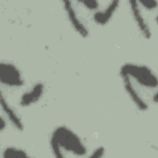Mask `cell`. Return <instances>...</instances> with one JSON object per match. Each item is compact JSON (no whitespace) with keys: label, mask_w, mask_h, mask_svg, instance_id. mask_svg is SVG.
<instances>
[{"label":"cell","mask_w":158,"mask_h":158,"mask_svg":"<svg viewBox=\"0 0 158 158\" xmlns=\"http://www.w3.org/2000/svg\"><path fill=\"white\" fill-rule=\"evenodd\" d=\"M0 82L2 85L10 88H19L24 85V80L19 69L7 61L1 62Z\"/></svg>","instance_id":"cell-4"},{"label":"cell","mask_w":158,"mask_h":158,"mask_svg":"<svg viewBox=\"0 0 158 158\" xmlns=\"http://www.w3.org/2000/svg\"><path fill=\"white\" fill-rule=\"evenodd\" d=\"M128 4L131 17L141 35L146 40L150 39L152 36L151 28L143 14L138 1L130 0L128 1Z\"/></svg>","instance_id":"cell-5"},{"label":"cell","mask_w":158,"mask_h":158,"mask_svg":"<svg viewBox=\"0 0 158 158\" xmlns=\"http://www.w3.org/2000/svg\"><path fill=\"white\" fill-rule=\"evenodd\" d=\"M105 153V149L102 146H99L96 148L89 156V157H101Z\"/></svg>","instance_id":"cell-12"},{"label":"cell","mask_w":158,"mask_h":158,"mask_svg":"<svg viewBox=\"0 0 158 158\" xmlns=\"http://www.w3.org/2000/svg\"><path fill=\"white\" fill-rule=\"evenodd\" d=\"M139 6L146 11H154L157 7V1L148 0V1H138Z\"/></svg>","instance_id":"cell-11"},{"label":"cell","mask_w":158,"mask_h":158,"mask_svg":"<svg viewBox=\"0 0 158 158\" xmlns=\"http://www.w3.org/2000/svg\"><path fill=\"white\" fill-rule=\"evenodd\" d=\"M119 75L126 93L138 109L144 112L157 104V77L150 67L127 62L120 68Z\"/></svg>","instance_id":"cell-1"},{"label":"cell","mask_w":158,"mask_h":158,"mask_svg":"<svg viewBox=\"0 0 158 158\" xmlns=\"http://www.w3.org/2000/svg\"><path fill=\"white\" fill-rule=\"evenodd\" d=\"M3 157H28L27 152L15 146L6 147L2 152Z\"/></svg>","instance_id":"cell-9"},{"label":"cell","mask_w":158,"mask_h":158,"mask_svg":"<svg viewBox=\"0 0 158 158\" xmlns=\"http://www.w3.org/2000/svg\"><path fill=\"white\" fill-rule=\"evenodd\" d=\"M62 5L67 20L73 29L82 38H87L89 35V30L78 11L76 1H63Z\"/></svg>","instance_id":"cell-3"},{"label":"cell","mask_w":158,"mask_h":158,"mask_svg":"<svg viewBox=\"0 0 158 158\" xmlns=\"http://www.w3.org/2000/svg\"><path fill=\"white\" fill-rule=\"evenodd\" d=\"M77 3L81 6L83 9L90 12H95L100 8L99 2L96 0L89 1H77Z\"/></svg>","instance_id":"cell-10"},{"label":"cell","mask_w":158,"mask_h":158,"mask_svg":"<svg viewBox=\"0 0 158 158\" xmlns=\"http://www.w3.org/2000/svg\"><path fill=\"white\" fill-rule=\"evenodd\" d=\"M120 6V1H110L93 14V21L98 25H105L112 19Z\"/></svg>","instance_id":"cell-6"},{"label":"cell","mask_w":158,"mask_h":158,"mask_svg":"<svg viewBox=\"0 0 158 158\" xmlns=\"http://www.w3.org/2000/svg\"><path fill=\"white\" fill-rule=\"evenodd\" d=\"M1 107L5 115L6 119L17 131H22L24 129L23 123L15 109L9 104L2 93L1 94Z\"/></svg>","instance_id":"cell-7"},{"label":"cell","mask_w":158,"mask_h":158,"mask_svg":"<svg viewBox=\"0 0 158 158\" xmlns=\"http://www.w3.org/2000/svg\"><path fill=\"white\" fill-rule=\"evenodd\" d=\"M0 130H1V131H2V130L4 129H5L6 128V126H7V122H6V118H4L2 116L1 117V121H0Z\"/></svg>","instance_id":"cell-13"},{"label":"cell","mask_w":158,"mask_h":158,"mask_svg":"<svg viewBox=\"0 0 158 158\" xmlns=\"http://www.w3.org/2000/svg\"><path fill=\"white\" fill-rule=\"evenodd\" d=\"M49 145L56 157H78L87 153L86 147L80 137L65 125L58 126L52 131Z\"/></svg>","instance_id":"cell-2"},{"label":"cell","mask_w":158,"mask_h":158,"mask_svg":"<svg viewBox=\"0 0 158 158\" xmlns=\"http://www.w3.org/2000/svg\"><path fill=\"white\" fill-rule=\"evenodd\" d=\"M43 92L44 85L41 83H36L22 94L19 103L23 107H27L39 101L43 96Z\"/></svg>","instance_id":"cell-8"}]
</instances>
